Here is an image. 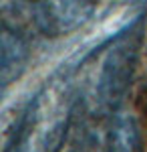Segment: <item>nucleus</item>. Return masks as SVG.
I'll return each mask as SVG.
<instances>
[{
    "mask_svg": "<svg viewBox=\"0 0 147 152\" xmlns=\"http://www.w3.org/2000/svg\"><path fill=\"white\" fill-rule=\"evenodd\" d=\"M139 150V132L131 114L119 112L113 122L111 132V152H137Z\"/></svg>",
    "mask_w": 147,
    "mask_h": 152,
    "instance_id": "1",
    "label": "nucleus"
}]
</instances>
